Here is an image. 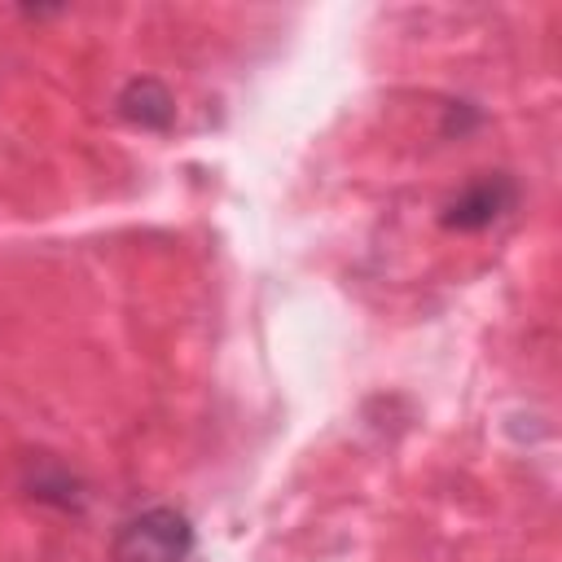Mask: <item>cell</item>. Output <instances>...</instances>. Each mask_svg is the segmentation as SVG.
<instances>
[{"mask_svg":"<svg viewBox=\"0 0 562 562\" xmlns=\"http://www.w3.org/2000/svg\"><path fill=\"white\" fill-rule=\"evenodd\" d=\"M189 553H193V522L171 505L132 514L110 540L114 562H184Z\"/></svg>","mask_w":562,"mask_h":562,"instance_id":"6da1fadb","label":"cell"},{"mask_svg":"<svg viewBox=\"0 0 562 562\" xmlns=\"http://www.w3.org/2000/svg\"><path fill=\"white\" fill-rule=\"evenodd\" d=\"M518 202V189L509 176H483L474 184H465L448 206H443V228H457V233H479L487 224H496L505 211H514Z\"/></svg>","mask_w":562,"mask_h":562,"instance_id":"7a4b0ae2","label":"cell"},{"mask_svg":"<svg viewBox=\"0 0 562 562\" xmlns=\"http://www.w3.org/2000/svg\"><path fill=\"white\" fill-rule=\"evenodd\" d=\"M119 114L136 127H149V132H162L171 127V114H176V101L171 92L158 83V79H132L123 92H119Z\"/></svg>","mask_w":562,"mask_h":562,"instance_id":"3957f363","label":"cell"}]
</instances>
